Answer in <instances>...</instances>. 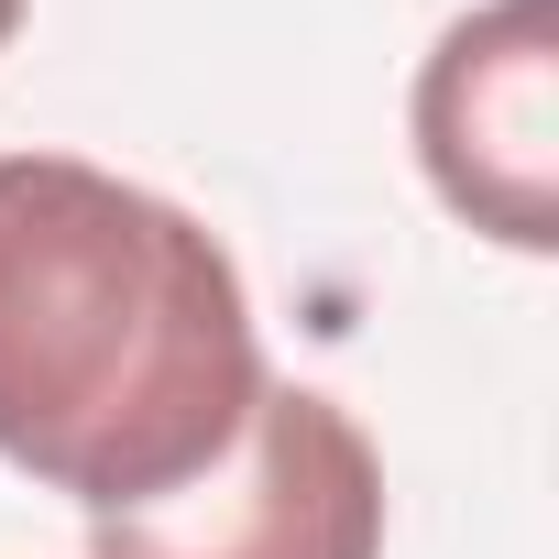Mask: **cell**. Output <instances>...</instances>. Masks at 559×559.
Returning a JSON list of instances; mask_svg holds the SVG:
<instances>
[{"label": "cell", "instance_id": "4", "mask_svg": "<svg viewBox=\"0 0 559 559\" xmlns=\"http://www.w3.org/2000/svg\"><path fill=\"white\" fill-rule=\"evenodd\" d=\"M12 34H23V0H0V45H12Z\"/></svg>", "mask_w": 559, "mask_h": 559}, {"label": "cell", "instance_id": "3", "mask_svg": "<svg viewBox=\"0 0 559 559\" xmlns=\"http://www.w3.org/2000/svg\"><path fill=\"white\" fill-rule=\"evenodd\" d=\"M417 165L483 241L559 252V0H483L428 45Z\"/></svg>", "mask_w": 559, "mask_h": 559}, {"label": "cell", "instance_id": "1", "mask_svg": "<svg viewBox=\"0 0 559 559\" xmlns=\"http://www.w3.org/2000/svg\"><path fill=\"white\" fill-rule=\"evenodd\" d=\"M252 395V286L198 209L88 154H0V461L143 515L241 439Z\"/></svg>", "mask_w": 559, "mask_h": 559}, {"label": "cell", "instance_id": "2", "mask_svg": "<svg viewBox=\"0 0 559 559\" xmlns=\"http://www.w3.org/2000/svg\"><path fill=\"white\" fill-rule=\"evenodd\" d=\"M88 559H384V450L330 384H263L187 493L88 515Z\"/></svg>", "mask_w": 559, "mask_h": 559}]
</instances>
